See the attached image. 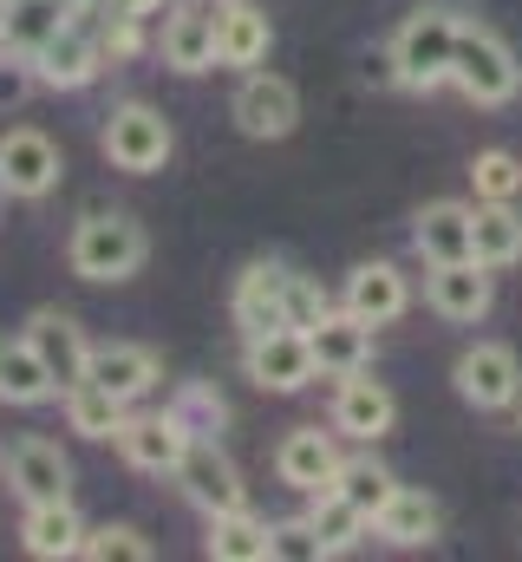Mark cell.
Masks as SVG:
<instances>
[{"mask_svg": "<svg viewBox=\"0 0 522 562\" xmlns=\"http://www.w3.org/2000/svg\"><path fill=\"white\" fill-rule=\"evenodd\" d=\"M320 314H327V294H320V281H314V276H294V281H287V327H300V334H307Z\"/></svg>", "mask_w": 522, "mask_h": 562, "instance_id": "8d00e7d4", "label": "cell"}, {"mask_svg": "<svg viewBox=\"0 0 522 562\" xmlns=\"http://www.w3.org/2000/svg\"><path fill=\"white\" fill-rule=\"evenodd\" d=\"M99 66H105V46H99V33H92L86 20H72L66 33H53V40L33 53V72H39V86H53V92H79V86H92Z\"/></svg>", "mask_w": 522, "mask_h": 562, "instance_id": "4fadbf2b", "label": "cell"}, {"mask_svg": "<svg viewBox=\"0 0 522 562\" xmlns=\"http://www.w3.org/2000/svg\"><path fill=\"white\" fill-rule=\"evenodd\" d=\"M457 393H464L477 413H503V406H517V393H522L517 353H510L503 340H477V347L457 360Z\"/></svg>", "mask_w": 522, "mask_h": 562, "instance_id": "8fae6325", "label": "cell"}, {"mask_svg": "<svg viewBox=\"0 0 522 562\" xmlns=\"http://www.w3.org/2000/svg\"><path fill=\"white\" fill-rule=\"evenodd\" d=\"M144 256H150V243H144L137 216H125V210H92V216H79V229H72V243H66V262H72L79 281H130L144 269Z\"/></svg>", "mask_w": 522, "mask_h": 562, "instance_id": "6da1fadb", "label": "cell"}, {"mask_svg": "<svg viewBox=\"0 0 522 562\" xmlns=\"http://www.w3.org/2000/svg\"><path fill=\"white\" fill-rule=\"evenodd\" d=\"M203 550L216 562H268L274 557V530L261 517H249V510H229V517H209Z\"/></svg>", "mask_w": 522, "mask_h": 562, "instance_id": "4316f807", "label": "cell"}, {"mask_svg": "<svg viewBox=\"0 0 522 562\" xmlns=\"http://www.w3.org/2000/svg\"><path fill=\"white\" fill-rule=\"evenodd\" d=\"M392 419H398V406H392V393L379 380H366V373H347L340 380V393H333V431H347V438H386Z\"/></svg>", "mask_w": 522, "mask_h": 562, "instance_id": "44dd1931", "label": "cell"}, {"mask_svg": "<svg viewBox=\"0 0 522 562\" xmlns=\"http://www.w3.org/2000/svg\"><path fill=\"white\" fill-rule=\"evenodd\" d=\"M157 353L150 347H137V340H112V347H92V380L105 386V393H118L125 406H137L150 386H157Z\"/></svg>", "mask_w": 522, "mask_h": 562, "instance_id": "603a6c76", "label": "cell"}, {"mask_svg": "<svg viewBox=\"0 0 522 562\" xmlns=\"http://www.w3.org/2000/svg\"><path fill=\"white\" fill-rule=\"evenodd\" d=\"M66 400V425L79 431V438H118V425H125V400L118 393H105L99 380H79L72 393H59Z\"/></svg>", "mask_w": 522, "mask_h": 562, "instance_id": "f1b7e54d", "label": "cell"}, {"mask_svg": "<svg viewBox=\"0 0 522 562\" xmlns=\"http://www.w3.org/2000/svg\"><path fill=\"white\" fill-rule=\"evenodd\" d=\"M229 112H236L242 138H287L300 125V92L287 79H274V72H249L236 86V105Z\"/></svg>", "mask_w": 522, "mask_h": 562, "instance_id": "7c38bea8", "label": "cell"}, {"mask_svg": "<svg viewBox=\"0 0 522 562\" xmlns=\"http://www.w3.org/2000/svg\"><path fill=\"white\" fill-rule=\"evenodd\" d=\"M405 276L392 269V262H360L353 276H347V307L360 314V321H373V327H386L405 314Z\"/></svg>", "mask_w": 522, "mask_h": 562, "instance_id": "484cf974", "label": "cell"}, {"mask_svg": "<svg viewBox=\"0 0 522 562\" xmlns=\"http://www.w3.org/2000/svg\"><path fill=\"white\" fill-rule=\"evenodd\" d=\"M183 484V497L203 510V517H229V510H249V491H242V471L229 464V451L216 438H190L183 464L170 471Z\"/></svg>", "mask_w": 522, "mask_h": 562, "instance_id": "277c9868", "label": "cell"}, {"mask_svg": "<svg viewBox=\"0 0 522 562\" xmlns=\"http://www.w3.org/2000/svg\"><path fill=\"white\" fill-rule=\"evenodd\" d=\"M477 262L484 269H510L522 262V216L517 203H477Z\"/></svg>", "mask_w": 522, "mask_h": 562, "instance_id": "f546056e", "label": "cell"}, {"mask_svg": "<svg viewBox=\"0 0 522 562\" xmlns=\"http://www.w3.org/2000/svg\"><path fill=\"white\" fill-rule=\"evenodd\" d=\"M287 281H294L287 262H249V269H242L236 301H229L242 334H274V327H287Z\"/></svg>", "mask_w": 522, "mask_h": 562, "instance_id": "e0dca14e", "label": "cell"}, {"mask_svg": "<svg viewBox=\"0 0 522 562\" xmlns=\"http://www.w3.org/2000/svg\"><path fill=\"white\" fill-rule=\"evenodd\" d=\"M190 425L177 419V413H125L118 425V451H125L130 471H150V477H163V471H177L183 464V451H190Z\"/></svg>", "mask_w": 522, "mask_h": 562, "instance_id": "9c48e42d", "label": "cell"}, {"mask_svg": "<svg viewBox=\"0 0 522 562\" xmlns=\"http://www.w3.org/2000/svg\"><path fill=\"white\" fill-rule=\"evenodd\" d=\"M307 524H314V537H320V550L327 557H340V550H353L360 537H366V510L360 504H347L340 491H314V510H307Z\"/></svg>", "mask_w": 522, "mask_h": 562, "instance_id": "4dcf8cb0", "label": "cell"}, {"mask_svg": "<svg viewBox=\"0 0 522 562\" xmlns=\"http://www.w3.org/2000/svg\"><path fill=\"white\" fill-rule=\"evenodd\" d=\"M249 380L261 393H300L320 367H314V347L300 327H274V334H249V353H242Z\"/></svg>", "mask_w": 522, "mask_h": 562, "instance_id": "8992f818", "label": "cell"}, {"mask_svg": "<svg viewBox=\"0 0 522 562\" xmlns=\"http://www.w3.org/2000/svg\"><path fill=\"white\" fill-rule=\"evenodd\" d=\"M216 26H223V0H183L170 20H163V66L170 72H183V79H196V72H209L216 66Z\"/></svg>", "mask_w": 522, "mask_h": 562, "instance_id": "52a82bcc", "label": "cell"}, {"mask_svg": "<svg viewBox=\"0 0 522 562\" xmlns=\"http://www.w3.org/2000/svg\"><path fill=\"white\" fill-rule=\"evenodd\" d=\"M59 183V144L33 125H13L0 138V190L20 196V203H39L46 190Z\"/></svg>", "mask_w": 522, "mask_h": 562, "instance_id": "ba28073f", "label": "cell"}, {"mask_svg": "<svg viewBox=\"0 0 522 562\" xmlns=\"http://www.w3.org/2000/svg\"><path fill=\"white\" fill-rule=\"evenodd\" d=\"M33 86H39L33 59H26V53H13V46H0V112H13Z\"/></svg>", "mask_w": 522, "mask_h": 562, "instance_id": "d590c367", "label": "cell"}, {"mask_svg": "<svg viewBox=\"0 0 522 562\" xmlns=\"http://www.w3.org/2000/svg\"><path fill=\"white\" fill-rule=\"evenodd\" d=\"M0 400L7 406H46V400H59V380L46 373V360H39V347L26 334L0 340Z\"/></svg>", "mask_w": 522, "mask_h": 562, "instance_id": "cb8c5ba5", "label": "cell"}, {"mask_svg": "<svg viewBox=\"0 0 522 562\" xmlns=\"http://www.w3.org/2000/svg\"><path fill=\"white\" fill-rule=\"evenodd\" d=\"M438 524H444V517H438V497H424V491H405V484L392 491V504L379 510V537H386V543H398V550H418V543H431V537H438Z\"/></svg>", "mask_w": 522, "mask_h": 562, "instance_id": "83f0119b", "label": "cell"}, {"mask_svg": "<svg viewBox=\"0 0 522 562\" xmlns=\"http://www.w3.org/2000/svg\"><path fill=\"white\" fill-rule=\"evenodd\" d=\"M333 491H340L347 504H360V510L379 524V510L392 504V491H398V484H392V471L379 464V458H347V464H340V477H333Z\"/></svg>", "mask_w": 522, "mask_h": 562, "instance_id": "1f68e13d", "label": "cell"}, {"mask_svg": "<svg viewBox=\"0 0 522 562\" xmlns=\"http://www.w3.org/2000/svg\"><path fill=\"white\" fill-rule=\"evenodd\" d=\"M340 451H333V438L320 431V425H300V431H287L281 438V451H274V471H281V484L287 491H300V497H314V491H333V477H340Z\"/></svg>", "mask_w": 522, "mask_h": 562, "instance_id": "2e32d148", "label": "cell"}, {"mask_svg": "<svg viewBox=\"0 0 522 562\" xmlns=\"http://www.w3.org/2000/svg\"><path fill=\"white\" fill-rule=\"evenodd\" d=\"M268 59V13L249 0H223V26H216V66H242L256 72Z\"/></svg>", "mask_w": 522, "mask_h": 562, "instance_id": "d4e9b609", "label": "cell"}, {"mask_svg": "<svg viewBox=\"0 0 522 562\" xmlns=\"http://www.w3.org/2000/svg\"><path fill=\"white\" fill-rule=\"evenodd\" d=\"M163 0H99V20H150Z\"/></svg>", "mask_w": 522, "mask_h": 562, "instance_id": "f35d334b", "label": "cell"}, {"mask_svg": "<svg viewBox=\"0 0 522 562\" xmlns=\"http://www.w3.org/2000/svg\"><path fill=\"white\" fill-rule=\"evenodd\" d=\"M170 125H163V112H150V105H112V119H105V157L130 170V177H150V170H163V157H170Z\"/></svg>", "mask_w": 522, "mask_h": 562, "instance_id": "5b68a950", "label": "cell"}, {"mask_svg": "<svg viewBox=\"0 0 522 562\" xmlns=\"http://www.w3.org/2000/svg\"><path fill=\"white\" fill-rule=\"evenodd\" d=\"M411 243H418L424 262H464V256H477L470 249L477 243V210L470 203H424L418 223H411Z\"/></svg>", "mask_w": 522, "mask_h": 562, "instance_id": "ffe728a7", "label": "cell"}, {"mask_svg": "<svg viewBox=\"0 0 522 562\" xmlns=\"http://www.w3.org/2000/svg\"><path fill=\"white\" fill-rule=\"evenodd\" d=\"M26 340L39 347V360H46V373L59 380V393H72L79 380H92V340H86V327H79L66 307H39V314L26 321Z\"/></svg>", "mask_w": 522, "mask_h": 562, "instance_id": "30bf717a", "label": "cell"}, {"mask_svg": "<svg viewBox=\"0 0 522 562\" xmlns=\"http://www.w3.org/2000/svg\"><path fill=\"white\" fill-rule=\"evenodd\" d=\"M86 13V0H0V46L13 53H39L53 33H66Z\"/></svg>", "mask_w": 522, "mask_h": 562, "instance_id": "ac0fdd59", "label": "cell"}, {"mask_svg": "<svg viewBox=\"0 0 522 562\" xmlns=\"http://www.w3.org/2000/svg\"><path fill=\"white\" fill-rule=\"evenodd\" d=\"M79 557H92V562H150L157 550H150L144 530H130V524H105V530H86V550H79Z\"/></svg>", "mask_w": 522, "mask_h": 562, "instance_id": "836d02e7", "label": "cell"}, {"mask_svg": "<svg viewBox=\"0 0 522 562\" xmlns=\"http://www.w3.org/2000/svg\"><path fill=\"white\" fill-rule=\"evenodd\" d=\"M451 86H457L470 105H510L517 86H522V66L497 33L464 26V33H457V59H451Z\"/></svg>", "mask_w": 522, "mask_h": 562, "instance_id": "3957f363", "label": "cell"}, {"mask_svg": "<svg viewBox=\"0 0 522 562\" xmlns=\"http://www.w3.org/2000/svg\"><path fill=\"white\" fill-rule=\"evenodd\" d=\"M457 33H464V20H457V13H444V7L411 13V20L392 33V66H398V86H411V92L444 86V79H451V59H457Z\"/></svg>", "mask_w": 522, "mask_h": 562, "instance_id": "7a4b0ae2", "label": "cell"}, {"mask_svg": "<svg viewBox=\"0 0 522 562\" xmlns=\"http://www.w3.org/2000/svg\"><path fill=\"white\" fill-rule=\"evenodd\" d=\"M470 183H477V203H517L522 196V164L510 150H484L470 164Z\"/></svg>", "mask_w": 522, "mask_h": 562, "instance_id": "d6a6232c", "label": "cell"}, {"mask_svg": "<svg viewBox=\"0 0 522 562\" xmlns=\"http://www.w3.org/2000/svg\"><path fill=\"white\" fill-rule=\"evenodd\" d=\"M20 543H26V557H39V562L79 557V550H86V524H79L72 497H59V504H26Z\"/></svg>", "mask_w": 522, "mask_h": 562, "instance_id": "7402d4cb", "label": "cell"}, {"mask_svg": "<svg viewBox=\"0 0 522 562\" xmlns=\"http://www.w3.org/2000/svg\"><path fill=\"white\" fill-rule=\"evenodd\" d=\"M7 484L20 491V504H59L72 497V458L53 438H20L7 451Z\"/></svg>", "mask_w": 522, "mask_h": 562, "instance_id": "9a60e30c", "label": "cell"}, {"mask_svg": "<svg viewBox=\"0 0 522 562\" xmlns=\"http://www.w3.org/2000/svg\"><path fill=\"white\" fill-rule=\"evenodd\" d=\"M274 557L281 562H320V537H314V524L300 517V524H274Z\"/></svg>", "mask_w": 522, "mask_h": 562, "instance_id": "74e56055", "label": "cell"}, {"mask_svg": "<svg viewBox=\"0 0 522 562\" xmlns=\"http://www.w3.org/2000/svg\"><path fill=\"white\" fill-rule=\"evenodd\" d=\"M307 347H314V367L333 373V380L366 373V360H373V321H360L353 307H327L307 327Z\"/></svg>", "mask_w": 522, "mask_h": 562, "instance_id": "5bb4252c", "label": "cell"}, {"mask_svg": "<svg viewBox=\"0 0 522 562\" xmlns=\"http://www.w3.org/2000/svg\"><path fill=\"white\" fill-rule=\"evenodd\" d=\"M177 419L190 425L196 438H209V431H223V419H229V406H223V393H209L203 380H190L183 393H177V406H170Z\"/></svg>", "mask_w": 522, "mask_h": 562, "instance_id": "e575fe53", "label": "cell"}, {"mask_svg": "<svg viewBox=\"0 0 522 562\" xmlns=\"http://www.w3.org/2000/svg\"><path fill=\"white\" fill-rule=\"evenodd\" d=\"M424 294H431V307H438L444 321H484V314H490V269H484L477 256H464V262H431Z\"/></svg>", "mask_w": 522, "mask_h": 562, "instance_id": "d6986e66", "label": "cell"}]
</instances>
